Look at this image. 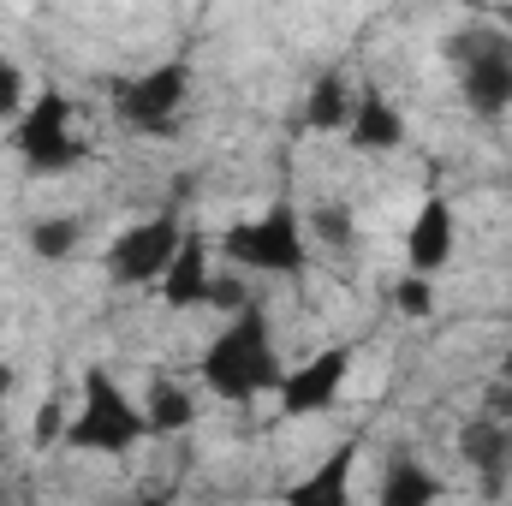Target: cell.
Here are the masks:
<instances>
[{
	"label": "cell",
	"instance_id": "obj_19",
	"mask_svg": "<svg viewBox=\"0 0 512 506\" xmlns=\"http://www.w3.org/2000/svg\"><path fill=\"white\" fill-rule=\"evenodd\" d=\"M66 393H48L42 411H36V429H30V447H60L66 441Z\"/></svg>",
	"mask_w": 512,
	"mask_h": 506
},
{
	"label": "cell",
	"instance_id": "obj_2",
	"mask_svg": "<svg viewBox=\"0 0 512 506\" xmlns=\"http://www.w3.org/2000/svg\"><path fill=\"white\" fill-rule=\"evenodd\" d=\"M137 441H149L143 405H137L108 370H84V381H78V411H72V423H66V447L126 459Z\"/></svg>",
	"mask_w": 512,
	"mask_h": 506
},
{
	"label": "cell",
	"instance_id": "obj_11",
	"mask_svg": "<svg viewBox=\"0 0 512 506\" xmlns=\"http://www.w3.org/2000/svg\"><path fill=\"white\" fill-rule=\"evenodd\" d=\"M209 239L197 233V227H185V239H179V256L167 262V274H161V286H155V298H161V310H173V316H185V310H203L209 304Z\"/></svg>",
	"mask_w": 512,
	"mask_h": 506
},
{
	"label": "cell",
	"instance_id": "obj_18",
	"mask_svg": "<svg viewBox=\"0 0 512 506\" xmlns=\"http://www.w3.org/2000/svg\"><path fill=\"white\" fill-rule=\"evenodd\" d=\"M78 239H84V221L78 215H54V221H36L30 227V251L42 256V262H66V256L78 251Z\"/></svg>",
	"mask_w": 512,
	"mask_h": 506
},
{
	"label": "cell",
	"instance_id": "obj_10",
	"mask_svg": "<svg viewBox=\"0 0 512 506\" xmlns=\"http://www.w3.org/2000/svg\"><path fill=\"white\" fill-rule=\"evenodd\" d=\"M358 453H364V435L340 441V447L310 471V477H298V483H286V489H280V506H358V495H352Z\"/></svg>",
	"mask_w": 512,
	"mask_h": 506
},
{
	"label": "cell",
	"instance_id": "obj_5",
	"mask_svg": "<svg viewBox=\"0 0 512 506\" xmlns=\"http://www.w3.org/2000/svg\"><path fill=\"white\" fill-rule=\"evenodd\" d=\"M179 239H185V221H179L173 209H161V215L126 227V233L108 245V280H114V286H161L167 262L179 256Z\"/></svg>",
	"mask_w": 512,
	"mask_h": 506
},
{
	"label": "cell",
	"instance_id": "obj_13",
	"mask_svg": "<svg viewBox=\"0 0 512 506\" xmlns=\"http://www.w3.org/2000/svg\"><path fill=\"white\" fill-rule=\"evenodd\" d=\"M459 453L477 465V477H483L489 489H501V477L512 471V429L495 423V417H477V423L459 429Z\"/></svg>",
	"mask_w": 512,
	"mask_h": 506
},
{
	"label": "cell",
	"instance_id": "obj_23",
	"mask_svg": "<svg viewBox=\"0 0 512 506\" xmlns=\"http://www.w3.org/2000/svg\"><path fill=\"white\" fill-rule=\"evenodd\" d=\"M507 387H512V346H507Z\"/></svg>",
	"mask_w": 512,
	"mask_h": 506
},
{
	"label": "cell",
	"instance_id": "obj_20",
	"mask_svg": "<svg viewBox=\"0 0 512 506\" xmlns=\"http://www.w3.org/2000/svg\"><path fill=\"white\" fill-rule=\"evenodd\" d=\"M393 310H399V316H435V292H429V280H423V274H405V280L393 286Z\"/></svg>",
	"mask_w": 512,
	"mask_h": 506
},
{
	"label": "cell",
	"instance_id": "obj_1",
	"mask_svg": "<svg viewBox=\"0 0 512 506\" xmlns=\"http://www.w3.org/2000/svg\"><path fill=\"white\" fill-rule=\"evenodd\" d=\"M197 381H203L215 399H227V405H256V393H280L286 364H280V352H274V328H268L262 298H256L251 310L227 316V328L203 346Z\"/></svg>",
	"mask_w": 512,
	"mask_h": 506
},
{
	"label": "cell",
	"instance_id": "obj_7",
	"mask_svg": "<svg viewBox=\"0 0 512 506\" xmlns=\"http://www.w3.org/2000/svg\"><path fill=\"white\" fill-rule=\"evenodd\" d=\"M185 102H191V66L185 60H161L143 78L120 84V120L131 131H143V137H167L179 126Z\"/></svg>",
	"mask_w": 512,
	"mask_h": 506
},
{
	"label": "cell",
	"instance_id": "obj_8",
	"mask_svg": "<svg viewBox=\"0 0 512 506\" xmlns=\"http://www.w3.org/2000/svg\"><path fill=\"white\" fill-rule=\"evenodd\" d=\"M352 358H358V346L352 340H334L316 358H304L298 370H286V381H280V417H322L346 393Z\"/></svg>",
	"mask_w": 512,
	"mask_h": 506
},
{
	"label": "cell",
	"instance_id": "obj_21",
	"mask_svg": "<svg viewBox=\"0 0 512 506\" xmlns=\"http://www.w3.org/2000/svg\"><path fill=\"white\" fill-rule=\"evenodd\" d=\"M30 108V96H24V72L12 66V60H0V120H12L18 126V114Z\"/></svg>",
	"mask_w": 512,
	"mask_h": 506
},
{
	"label": "cell",
	"instance_id": "obj_3",
	"mask_svg": "<svg viewBox=\"0 0 512 506\" xmlns=\"http://www.w3.org/2000/svg\"><path fill=\"white\" fill-rule=\"evenodd\" d=\"M215 251L227 256L239 274H304L310 268V233H304V215L280 197L256 221L227 227L215 239Z\"/></svg>",
	"mask_w": 512,
	"mask_h": 506
},
{
	"label": "cell",
	"instance_id": "obj_15",
	"mask_svg": "<svg viewBox=\"0 0 512 506\" xmlns=\"http://www.w3.org/2000/svg\"><path fill=\"white\" fill-rule=\"evenodd\" d=\"M441 477H429L411 453H393L382 471V495H376V506H441Z\"/></svg>",
	"mask_w": 512,
	"mask_h": 506
},
{
	"label": "cell",
	"instance_id": "obj_12",
	"mask_svg": "<svg viewBox=\"0 0 512 506\" xmlns=\"http://www.w3.org/2000/svg\"><path fill=\"white\" fill-rule=\"evenodd\" d=\"M358 155H387V149H399L405 143V114L387 102L382 90H358V102H352V120L340 131Z\"/></svg>",
	"mask_w": 512,
	"mask_h": 506
},
{
	"label": "cell",
	"instance_id": "obj_6",
	"mask_svg": "<svg viewBox=\"0 0 512 506\" xmlns=\"http://www.w3.org/2000/svg\"><path fill=\"white\" fill-rule=\"evenodd\" d=\"M453 60H459V90H465V108L483 114V120H501L512 108V42L507 36H459L453 42Z\"/></svg>",
	"mask_w": 512,
	"mask_h": 506
},
{
	"label": "cell",
	"instance_id": "obj_4",
	"mask_svg": "<svg viewBox=\"0 0 512 506\" xmlns=\"http://www.w3.org/2000/svg\"><path fill=\"white\" fill-rule=\"evenodd\" d=\"M72 96L66 90H36L30 108L12 126V149L30 173H72L78 161H90V143L72 131Z\"/></svg>",
	"mask_w": 512,
	"mask_h": 506
},
{
	"label": "cell",
	"instance_id": "obj_16",
	"mask_svg": "<svg viewBox=\"0 0 512 506\" xmlns=\"http://www.w3.org/2000/svg\"><path fill=\"white\" fill-rule=\"evenodd\" d=\"M352 84H346V72H322L316 84H310V96H304V126L310 131H346L352 120Z\"/></svg>",
	"mask_w": 512,
	"mask_h": 506
},
{
	"label": "cell",
	"instance_id": "obj_9",
	"mask_svg": "<svg viewBox=\"0 0 512 506\" xmlns=\"http://www.w3.org/2000/svg\"><path fill=\"white\" fill-rule=\"evenodd\" d=\"M453 245H459V215H453V203H447V191H435L429 185V197H423V209H417V221H411V233H405V262H411V274H441L447 262H453Z\"/></svg>",
	"mask_w": 512,
	"mask_h": 506
},
{
	"label": "cell",
	"instance_id": "obj_14",
	"mask_svg": "<svg viewBox=\"0 0 512 506\" xmlns=\"http://www.w3.org/2000/svg\"><path fill=\"white\" fill-rule=\"evenodd\" d=\"M143 423H149V435H185V429L197 423V399L185 393V381L149 376V393H143Z\"/></svg>",
	"mask_w": 512,
	"mask_h": 506
},
{
	"label": "cell",
	"instance_id": "obj_17",
	"mask_svg": "<svg viewBox=\"0 0 512 506\" xmlns=\"http://www.w3.org/2000/svg\"><path fill=\"white\" fill-rule=\"evenodd\" d=\"M304 233H310V245L346 251V245H352V233H358V221H352V203H316V209L304 215Z\"/></svg>",
	"mask_w": 512,
	"mask_h": 506
},
{
	"label": "cell",
	"instance_id": "obj_22",
	"mask_svg": "<svg viewBox=\"0 0 512 506\" xmlns=\"http://www.w3.org/2000/svg\"><path fill=\"white\" fill-rule=\"evenodd\" d=\"M131 506H173V489H161V495H143V501H131Z\"/></svg>",
	"mask_w": 512,
	"mask_h": 506
}]
</instances>
